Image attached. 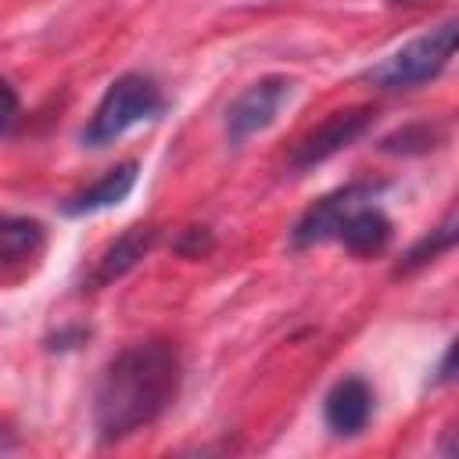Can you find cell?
Instances as JSON below:
<instances>
[{
  "label": "cell",
  "mask_w": 459,
  "mask_h": 459,
  "mask_svg": "<svg viewBox=\"0 0 459 459\" xmlns=\"http://www.w3.org/2000/svg\"><path fill=\"white\" fill-rule=\"evenodd\" d=\"M179 384H183V359L172 341L151 337L111 355L93 391L97 441L115 445L151 427L176 402Z\"/></svg>",
  "instance_id": "cell-1"
},
{
  "label": "cell",
  "mask_w": 459,
  "mask_h": 459,
  "mask_svg": "<svg viewBox=\"0 0 459 459\" xmlns=\"http://www.w3.org/2000/svg\"><path fill=\"white\" fill-rule=\"evenodd\" d=\"M165 111V93L154 75L147 72H122L93 108L90 122L82 126L86 147H108L126 136L140 122H154Z\"/></svg>",
  "instance_id": "cell-2"
},
{
  "label": "cell",
  "mask_w": 459,
  "mask_h": 459,
  "mask_svg": "<svg viewBox=\"0 0 459 459\" xmlns=\"http://www.w3.org/2000/svg\"><path fill=\"white\" fill-rule=\"evenodd\" d=\"M455 39H459V22L448 18L437 29H430V32L409 39L405 47L391 50L373 68H366V82L384 90V93H402V90L427 86V82H434L452 65Z\"/></svg>",
  "instance_id": "cell-3"
},
{
  "label": "cell",
  "mask_w": 459,
  "mask_h": 459,
  "mask_svg": "<svg viewBox=\"0 0 459 459\" xmlns=\"http://www.w3.org/2000/svg\"><path fill=\"white\" fill-rule=\"evenodd\" d=\"M294 97V79L290 75H262L258 82H251L244 93H237L226 108V136L230 143H244L255 133L269 129L280 111L290 104Z\"/></svg>",
  "instance_id": "cell-4"
},
{
  "label": "cell",
  "mask_w": 459,
  "mask_h": 459,
  "mask_svg": "<svg viewBox=\"0 0 459 459\" xmlns=\"http://www.w3.org/2000/svg\"><path fill=\"white\" fill-rule=\"evenodd\" d=\"M377 111L373 108H344V111H333L330 118H323L316 129H308L294 151H290V169L294 172H308L323 161H330L333 154H341L344 147H351L359 136L369 133Z\"/></svg>",
  "instance_id": "cell-5"
},
{
  "label": "cell",
  "mask_w": 459,
  "mask_h": 459,
  "mask_svg": "<svg viewBox=\"0 0 459 459\" xmlns=\"http://www.w3.org/2000/svg\"><path fill=\"white\" fill-rule=\"evenodd\" d=\"M384 190V183H369V179H355V183H344L337 190H330L326 197H319L290 230V244L294 247H316V244H326L333 240V230L341 222V215L359 204V201H369Z\"/></svg>",
  "instance_id": "cell-6"
},
{
  "label": "cell",
  "mask_w": 459,
  "mask_h": 459,
  "mask_svg": "<svg viewBox=\"0 0 459 459\" xmlns=\"http://www.w3.org/2000/svg\"><path fill=\"white\" fill-rule=\"evenodd\" d=\"M373 387L366 377H341L323 398V420L337 437H359L373 420Z\"/></svg>",
  "instance_id": "cell-7"
},
{
  "label": "cell",
  "mask_w": 459,
  "mask_h": 459,
  "mask_svg": "<svg viewBox=\"0 0 459 459\" xmlns=\"http://www.w3.org/2000/svg\"><path fill=\"white\" fill-rule=\"evenodd\" d=\"M391 237H394V222L387 219V212H384L380 204H373V197L351 204V208L341 215L337 230H333V240H337L344 251L359 255V258L380 255V251L391 244Z\"/></svg>",
  "instance_id": "cell-8"
},
{
  "label": "cell",
  "mask_w": 459,
  "mask_h": 459,
  "mask_svg": "<svg viewBox=\"0 0 459 459\" xmlns=\"http://www.w3.org/2000/svg\"><path fill=\"white\" fill-rule=\"evenodd\" d=\"M47 247V230L39 219L0 212V280H14L39 262Z\"/></svg>",
  "instance_id": "cell-9"
},
{
  "label": "cell",
  "mask_w": 459,
  "mask_h": 459,
  "mask_svg": "<svg viewBox=\"0 0 459 459\" xmlns=\"http://www.w3.org/2000/svg\"><path fill=\"white\" fill-rule=\"evenodd\" d=\"M154 244H158V226H129L126 233H118V237L100 251V258H97V265H93V273H90V280H86L90 290L122 280L129 269H136V265L151 255Z\"/></svg>",
  "instance_id": "cell-10"
},
{
  "label": "cell",
  "mask_w": 459,
  "mask_h": 459,
  "mask_svg": "<svg viewBox=\"0 0 459 459\" xmlns=\"http://www.w3.org/2000/svg\"><path fill=\"white\" fill-rule=\"evenodd\" d=\"M136 176H140V165H136V161H118V165H115V169H108L100 179H93L90 186L75 190V194L61 204V212H65V215H72V219L108 212V208L122 204V201L133 194Z\"/></svg>",
  "instance_id": "cell-11"
},
{
  "label": "cell",
  "mask_w": 459,
  "mask_h": 459,
  "mask_svg": "<svg viewBox=\"0 0 459 459\" xmlns=\"http://www.w3.org/2000/svg\"><path fill=\"white\" fill-rule=\"evenodd\" d=\"M455 237H459V215H455V208H448L445 212V219L430 230V233H423L405 255H402V262H398V276H409V273H416V269H423V265H430V262H437L445 251H452L455 247Z\"/></svg>",
  "instance_id": "cell-12"
},
{
  "label": "cell",
  "mask_w": 459,
  "mask_h": 459,
  "mask_svg": "<svg viewBox=\"0 0 459 459\" xmlns=\"http://www.w3.org/2000/svg\"><path fill=\"white\" fill-rule=\"evenodd\" d=\"M441 143V129L437 126H430V122H412V126H402V129H394V133H387L377 147L384 151V154H427V151H434Z\"/></svg>",
  "instance_id": "cell-13"
},
{
  "label": "cell",
  "mask_w": 459,
  "mask_h": 459,
  "mask_svg": "<svg viewBox=\"0 0 459 459\" xmlns=\"http://www.w3.org/2000/svg\"><path fill=\"white\" fill-rule=\"evenodd\" d=\"M212 247H215V237H212V230H204V226H190V230H183L179 240H176V251L186 255V258H204Z\"/></svg>",
  "instance_id": "cell-14"
},
{
  "label": "cell",
  "mask_w": 459,
  "mask_h": 459,
  "mask_svg": "<svg viewBox=\"0 0 459 459\" xmlns=\"http://www.w3.org/2000/svg\"><path fill=\"white\" fill-rule=\"evenodd\" d=\"M18 118H22V97L7 79H0V136H7L18 126Z\"/></svg>",
  "instance_id": "cell-15"
},
{
  "label": "cell",
  "mask_w": 459,
  "mask_h": 459,
  "mask_svg": "<svg viewBox=\"0 0 459 459\" xmlns=\"http://www.w3.org/2000/svg\"><path fill=\"white\" fill-rule=\"evenodd\" d=\"M90 337V330H82V326H65V330H57L50 341H47V348L50 351H68V348H75L79 341H86Z\"/></svg>",
  "instance_id": "cell-16"
},
{
  "label": "cell",
  "mask_w": 459,
  "mask_h": 459,
  "mask_svg": "<svg viewBox=\"0 0 459 459\" xmlns=\"http://www.w3.org/2000/svg\"><path fill=\"white\" fill-rule=\"evenodd\" d=\"M452 359H455V348L448 344L445 355H441V362H437V369H434V380L430 384H452Z\"/></svg>",
  "instance_id": "cell-17"
},
{
  "label": "cell",
  "mask_w": 459,
  "mask_h": 459,
  "mask_svg": "<svg viewBox=\"0 0 459 459\" xmlns=\"http://www.w3.org/2000/svg\"><path fill=\"white\" fill-rule=\"evenodd\" d=\"M14 448H18V437L7 427H0V452H14Z\"/></svg>",
  "instance_id": "cell-18"
},
{
  "label": "cell",
  "mask_w": 459,
  "mask_h": 459,
  "mask_svg": "<svg viewBox=\"0 0 459 459\" xmlns=\"http://www.w3.org/2000/svg\"><path fill=\"white\" fill-rule=\"evenodd\" d=\"M391 4H423V0H391Z\"/></svg>",
  "instance_id": "cell-19"
}]
</instances>
